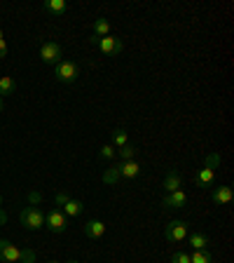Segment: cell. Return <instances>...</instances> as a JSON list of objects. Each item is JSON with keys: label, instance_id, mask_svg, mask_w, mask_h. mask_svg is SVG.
Instances as JSON below:
<instances>
[{"label": "cell", "instance_id": "6da1fadb", "mask_svg": "<svg viewBox=\"0 0 234 263\" xmlns=\"http://www.w3.org/2000/svg\"><path fill=\"white\" fill-rule=\"evenodd\" d=\"M19 221H22V226L28 230L45 228V214L40 207H24L22 214H19Z\"/></svg>", "mask_w": 234, "mask_h": 263}, {"label": "cell", "instance_id": "7a4b0ae2", "mask_svg": "<svg viewBox=\"0 0 234 263\" xmlns=\"http://www.w3.org/2000/svg\"><path fill=\"white\" fill-rule=\"evenodd\" d=\"M54 76L59 82H66V85H71V82H75L77 78H80V66L75 64V61H63L61 59L59 64L54 66Z\"/></svg>", "mask_w": 234, "mask_h": 263}, {"label": "cell", "instance_id": "3957f363", "mask_svg": "<svg viewBox=\"0 0 234 263\" xmlns=\"http://www.w3.org/2000/svg\"><path fill=\"white\" fill-rule=\"evenodd\" d=\"M45 228L49 230V233H63L66 228H68V216H66L61 209H52V212L45 214Z\"/></svg>", "mask_w": 234, "mask_h": 263}, {"label": "cell", "instance_id": "277c9868", "mask_svg": "<svg viewBox=\"0 0 234 263\" xmlns=\"http://www.w3.org/2000/svg\"><path fill=\"white\" fill-rule=\"evenodd\" d=\"M54 202H56V207H63L61 212H63L68 219H73V216H80V214L84 212V204H82L80 200H73V197L63 195V193H59V195L54 197Z\"/></svg>", "mask_w": 234, "mask_h": 263}, {"label": "cell", "instance_id": "5b68a950", "mask_svg": "<svg viewBox=\"0 0 234 263\" xmlns=\"http://www.w3.org/2000/svg\"><path fill=\"white\" fill-rule=\"evenodd\" d=\"M190 235V223L187 221H171L166 228H164V237L169 242H183Z\"/></svg>", "mask_w": 234, "mask_h": 263}, {"label": "cell", "instance_id": "8992f818", "mask_svg": "<svg viewBox=\"0 0 234 263\" xmlns=\"http://www.w3.org/2000/svg\"><path fill=\"white\" fill-rule=\"evenodd\" d=\"M61 45L54 43V40H47V43L40 45V59L45 61L47 66H56L61 61Z\"/></svg>", "mask_w": 234, "mask_h": 263}, {"label": "cell", "instance_id": "52a82bcc", "mask_svg": "<svg viewBox=\"0 0 234 263\" xmlns=\"http://www.w3.org/2000/svg\"><path fill=\"white\" fill-rule=\"evenodd\" d=\"M94 45H98V49L103 52V54L113 57V54H120L122 49H124V43L122 38H115V35H105V38H92Z\"/></svg>", "mask_w": 234, "mask_h": 263}, {"label": "cell", "instance_id": "ba28073f", "mask_svg": "<svg viewBox=\"0 0 234 263\" xmlns=\"http://www.w3.org/2000/svg\"><path fill=\"white\" fill-rule=\"evenodd\" d=\"M0 261L19 263V261H22V249H19V247H14L12 242H7V240H0Z\"/></svg>", "mask_w": 234, "mask_h": 263}, {"label": "cell", "instance_id": "9c48e42d", "mask_svg": "<svg viewBox=\"0 0 234 263\" xmlns=\"http://www.w3.org/2000/svg\"><path fill=\"white\" fill-rule=\"evenodd\" d=\"M105 230H108V226H105L103 221H87V223L82 226V233H84L89 240H98V237H103Z\"/></svg>", "mask_w": 234, "mask_h": 263}, {"label": "cell", "instance_id": "30bf717a", "mask_svg": "<svg viewBox=\"0 0 234 263\" xmlns=\"http://www.w3.org/2000/svg\"><path fill=\"white\" fill-rule=\"evenodd\" d=\"M162 204L166 209H180V207H185L187 204V195L183 191H176V193H166L162 200Z\"/></svg>", "mask_w": 234, "mask_h": 263}, {"label": "cell", "instance_id": "8fae6325", "mask_svg": "<svg viewBox=\"0 0 234 263\" xmlns=\"http://www.w3.org/2000/svg\"><path fill=\"white\" fill-rule=\"evenodd\" d=\"M117 170H120V179H136L141 174V164L136 160H126V162L117 164Z\"/></svg>", "mask_w": 234, "mask_h": 263}, {"label": "cell", "instance_id": "7c38bea8", "mask_svg": "<svg viewBox=\"0 0 234 263\" xmlns=\"http://www.w3.org/2000/svg\"><path fill=\"white\" fill-rule=\"evenodd\" d=\"M180 186H183V181H180L178 172H176V170L166 172V176H164V191H166V193H176V191H180Z\"/></svg>", "mask_w": 234, "mask_h": 263}, {"label": "cell", "instance_id": "4fadbf2b", "mask_svg": "<svg viewBox=\"0 0 234 263\" xmlns=\"http://www.w3.org/2000/svg\"><path fill=\"white\" fill-rule=\"evenodd\" d=\"M213 202L216 204H227L232 202V188L229 186H218V188H213Z\"/></svg>", "mask_w": 234, "mask_h": 263}, {"label": "cell", "instance_id": "5bb4252c", "mask_svg": "<svg viewBox=\"0 0 234 263\" xmlns=\"http://www.w3.org/2000/svg\"><path fill=\"white\" fill-rule=\"evenodd\" d=\"M213 179H216V170H208V167H202V170L195 174L197 186H211Z\"/></svg>", "mask_w": 234, "mask_h": 263}, {"label": "cell", "instance_id": "9a60e30c", "mask_svg": "<svg viewBox=\"0 0 234 263\" xmlns=\"http://www.w3.org/2000/svg\"><path fill=\"white\" fill-rule=\"evenodd\" d=\"M187 245H190L195 252H202V249L208 247V237L204 235V233H190V235H187Z\"/></svg>", "mask_w": 234, "mask_h": 263}, {"label": "cell", "instance_id": "2e32d148", "mask_svg": "<svg viewBox=\"0 0 234 263\" xmlns=\"http://www.w3.org/2000/svg\"><path fill=\"white\" fill-rule=\"evenodd\" d=\"M42 7H45V12H49V14H56V16H61V14H66V0H45L42 3Z\"/></svg>", "mask_w": 234, "mask_h": 263}, {"label": "cell", "instance_id": "e0dca14e", "mask_svg": "<svg viewBox=\"0 0 234 263\" xmlns=\"http://www.w3.org/2000/svg\"><path fill=\"white\" fill-rule=\"evenodd\" d=\"M105 35H110V22L103 19V16H98L94 22V38H105Z\"/></svg>", "mask_w": 234, "mask_h": 263}, {"label": "cell", "instance_id": "ac0fdd59", "mask_svg": "<svg viewBox=\"0 0 234 263\" xmlns=\"http://www.w3.org/2000/svg\"><path fill=\"white\" fill-rule=\"evenodd\" d=\"M101 179H103L105 186H113V183H117V181H120V170H117V164L108 167V170L103 172V176H101Z\"/></svg>", "mask_w": 234, "mask_h": 263}, {"label": "cell", "instance_id": "d6986e66", "mask_svg": "<svg viewBox=\"0 0 234 263\" xmlns=\"http://www.w3.org/2000/svg\"><path fill=\"white\" fill-rule=\"evenodd\" d=\"M16 89V82L12 80L10 76H3L0 78V97H7V94H14Z\"/></svg>", "mask_w": 234, "mask_h": 263}, {"label": "cell", "instance_id": "ffe728a7", "mask_svg": "<svg viewBox=\"0 0 234 263\" xmlns=\"http://www.w3.org/2000/svg\"><path fill=\"white\" fill-rule=\"evenodd\" d=\"M117 155L122 158V162H126V160H134V158H136V155H138V148H136V146H129V143H126V146L117 148Z\"/></svg>", "mask_w": 234, "mask_h": 263}, {"label": "cell", "instance_id": "44dd1931", "mask_svg": "<svg viewBox=\"0 0 234 263\" xmlns=\"http://www.w3.org/2000/svg\"><path fill=\"white\" fill-rule=\"evenodd\" d=\"M113 143H115V148H122V146H126V129H122V127H117V129H113Z\"/></svg>", "mask_w": 234, "mask_h": 263}, {"label": "cell", "instance_id": "7402d4cb", "mask_svg": "<svg viewBox=\"0 0 234 263\" xmlns=\"http://www.w3.org/2000/svg\"><path fill=\"white\" fill-rule=\"evenodd\" d=\"M115 155H117V148L110 146V143H105V146H101V151H98V158L101 160H113Z\"/></svg>", "mask_w": 234, "mask_h": 263}, {"label": "cell", "instance_id": "603a6c76", "mask_svg": "<svg viewBox=\"0 0 234 263\" xmlns=\"http://www.w3.org/2000/svg\"><path fill=\"white\" fill-rule=\"evenodd\" d=\"M213 258H211V254L206 252V249H202V252H195L190 256V263H211Z\"/></svg>", "mask_w": 234, "mask_h": 263}, {"label": "cell", "instance_id": "cb8c5ba5", "mask_svg": "<svg viewBox=\"0 0 234 263\" xmlns=\"http://www.w3.org/2000/svg\"><path fill=\"white\" fill-rule=\"evenodd\" d=\"M218 164H220V155H218V153L206 155V164H204V167H208V170H216Z\"/></svg>", "mask_w": 234, "mask_h": 263}, {"label": "cell", "instance_id": "d4e9b609", "mask_svg": "<svg viewBox=\"0 0 234 263\" xmlns=\"http://www.w3.org/2000/svg\"><path fill=\"white\" fill-rule=\"evenodd\" d=\"M171 263H190V254L187 252H176L171 256Z\"/></svg>", "mask_w": 234, "mask_h": 263}, {"label": "cell", "instance_id": "484cf974", "mask_svg": "<svg viewBox=\"0 0 234 263\" xmlns=\"http://www.w3.org/2000/svg\"><path fill=\"white\" fill-rule=\"evenodd\" d=\"M19 263H35V252L33 249H22V261Z\"/></svg>", "mask_w": 234, "mask_h": 263}, {"label": "cell", "instance_id": "4316f807", "mask_svg": "<svg viewBox=\"0 0 234 263\" xmlns=\"http://www.w3.org/2000/svg\"><path fill=\"white\" fill-rule=\"evenodd\" d=\"M28 202H31V207H35L40 202V193H28Z\"/></svg>", "mask_w": 234, "mask_h": 263}, {"label": "cell", "instance_id": "83f0119b", "mask_svg": "<svg viewBox=\"0 0 234 263\" xmlns=\"http://www.w3.org/2000/svg\"><path fill=\"white\" fill-rule=\"evenodd\" d=\"M5 57H7V43L0 40V59H5Z\"/></svg>", "mask_w": 234, "mask_h": 263}, {"label": "cell", "instance_id": "f1b7e54d", "mask_svg": "<svg viewBox=\"0 0 234 263\" xmlns=\"http://www.w3.org/2000/svg\"><path fill=\"white\" fill-rule=\"evenodd\" d=\"M5 221H7V216H5V212H3V209H0V226L5 223Z\"/></svg>", "mask_w": 234, "mask_h": 263}, {"label": "cell", "instance_id": "f546056e", "mask_svg": "<svg viewBox=\"0 0 234 263\" xmlns=\"http://www.w3.org/2000/svg\"><path fill=\"white\" fill-rule=\"evenodd\" d=\"M0 40H5V38H3V28H0Z\"/></svg>", "mask_w": 234, "mask_h": 263}, {"label": "cell", "instance_id": "4dcf8cb0", "mask_svg": "<svg viewBox=\"0 0 234 263\" xmlns=\"http://www.w3.org/2000/svg\"><path fill=\"white\" fill-rule=\"evenodd\" d=\"M0 110H3V97H0Z\"/></svg>", "mask_w": 234, "mask_h": 263}, {"label": "cell", "instance_id": "1f68e13d", "mask_svg": "<svg viewBox=\"0 0 234 263\" xmlns=\"http://www.w3.org/2000/svg\"><path fill=\"white\" fill-rule=\"evenodd\" d=\"M0 209H3V197H0Z\"/></svg>", "mask_w": 234, "mask_h": 263}, {"label": "cell", "instance_id": "d6a6232c", "mask_svg": "<svg viewBox=\"0 0 234 263\" xmlns=\"http://www.w3.org/2000/svg\"><path fill=\"white\" fill-rule=\"evenodd\" d=\"M68 263H80V261H68Z\"/></svg>", "mask_w": 234, "mask_h": 263}, {"label": "cell", "instance_id": "836d02e7", "mask_svg": "<svg viewBox=\"0 0 234 263\" xmlns=\"http://www.w3.org/2000/svg\"><path fill=\"white\" fill-rule=\"evenodd\" d=\"M49 263H59V261H49Z\"/></svg>", "mask_w": 234, "mask_h": 263}]
</instances>
